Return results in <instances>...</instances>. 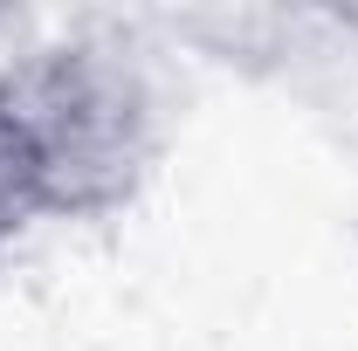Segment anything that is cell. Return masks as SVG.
Returning <instances> with one entry per match:
<instances>
[{
  "mask_svg": "<svg viewBox=\"0 0 358 351\" xmlns=\"http://www.w3.org/2000/svg\"><path fill=\"white\" fill-rule=\"evenodd\" d=\"M35 220H55V207H48V166H42L35 131L14 110V96L0 89V248L21 241Z\"/></svg>",
  "mask_w": 358,
  "mask_h": 351,
  "instance_id": "obj_2",
  "label": "cell"
},
{
  "mask_svg": "<svg viewBox=\"0 0 358 351\" xmlns=\"http://www.w3.org/2000/svg\"><path fill=\"white\" fill-rule=\"evenodd\" d=\"M324 21H331V28H338V35H352V42H358V0H345V7H331V14H324Z\"/></svg>",
  "mask_w": 358,
  "mask_h": 351,
  "instance_id": "obj_3",
  "label": "cell"
},
{
  "mask_svg": "<svg viewBox=\"0 0 358 351\" xmlns=\"http://www.w3.org/2000/svg\"><path fill=\"white\" fill-rule=\"evenodd\" d=\"M0 89L42 145L55 220L124 207L159 159V83L145 55L117 35L48 42L0 69Z\"/></svg>",
  "mask_w": 358,
  "mask_h": 351,
  "instance_id": "obj_1",
  "label": "cell"
}]
</instances>
